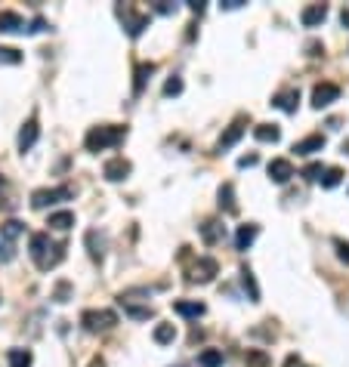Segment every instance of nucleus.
Here are the masks:
<instances>
[{"label": "nucleus", "mask_w": 349, "mask_h": 367, "mask_svg": "<svg viewBox=\"0 0 349 367\" xmlns=\"http://www.w3.org/2000/svg\"><path fill=\"white\" fill-rule=\"evenodd\" d=\"M62 256H65V244L62 241H50L47 232L31 235V259H35V265L41 272L56 269V265L62 263Z\"/></svg>", "instance_id": "nucleus-1"}, {"label": "nucleus", "mask_w": 349, "mask_h": 367, "mask_svg": "<svg viewBox=\"0 0 349 367\" xmlns=\"http://www.w3.org/2000/svg\"><path fill=\"white\" fill-rule=\"evenodd\" d=\"M127 136V130L124 126H111V124H102V126H93V130L87 133V139H84V145H87V151H105L111 149V145H117L121 139Z\"/></svg>", "instance_id": "nucleus-2"}, {"label": "nucleus", "mask_w": 349, "mask_h": 367, "mask_svg": "<svg viewBox=\"0 0 349 367\" xmlns=\"http://www.w3.org/2000/svg\"><path fill=\"white\" fill-rule=\"evenodd\" d=\"M81 324L87 333H102V330H111L117 324V315L111 309H87L81 315Z\"/></svg>", "instance_id": "nucleus-3"}, {"label": "nucleus", "mask_w": 349, "mask_h": 367, "mask_svg": "<svg viewBox=\"0 0 349 367\" xmlns=\"http://www.w3.org/2000/svg\"><path fill=\"white\" fill-rule=\"evenodd\" d=\"M75 198V189L71 185H59V189H37L31 195V207L35 210H47L50 204H59V201H71Z\"/></svg>", "instance_id": "nucleus-4"}, {"label": "nucleus", "mask_w": 349, "mask_h": 367, "mask_svg": "<svg viewBox=\"0 0 349 367\" xmlns=\"http://www.w3.org/2000/svg\"><path fill=\"white\" fill-rule=\"evenodd\" d=\"M22 235V223L10 219V223L0 229V263H10L16 256V238Z\"/></svg>", "instance_id": "nucleus-5"}, {"label": "nucleus", "mask_w": 349, "mask_h": 367, "mask_svg": "<svg viewBox=\"0 0 349 367\" xmlns=\"http://www.w3.org/2000/svg\"><path fill=\"white\" fill-rule=\"evenodd\" d=\"M117 16H121V22H124V28H127L130 37H140L142 31L149 28V16L133 12V6H117Z\"/></svg>", "instance_id": "nucleus-6"}, {"label": "nucleus", "mask_w": 349, "mask_h": 367, "mask_svg": "<svg viewBox=\"0 0 349 367\" xmlns=\"http://www.w3.org/2000/svg\"><path fill=\"white\" fill-rule=\"evenodd\" d=\"M340 99V86L337 84H315L312 86V105L315 109H328L331 102H337Z\"/></svg>", "instance_id": "nucleus-7"}, {"label": "nucleus", "mask_w": 349, "mask_h": 367, "mask_svg": "<svg viewBox=\"0 0 349 367\" xmlns=\"http://www.w3.org/2000/svg\"><path fill=\"white\" fill-rule=\"evenodd\" d=\"M214 275H216V259L201 256L198 263L192 265V272H189V281H195V284H210V281H214Z\"/></svg>", "instance_id": "nucleus-8"}, {"label": "nucleus", "mask_w": 349, "mask_h": 367, "mask_svg": "<svg viewBox=\"0 0 349 367\" xmlns=\"http://www.w3.org/2000/svg\"><path fill=\"white\" fill-rule=\"evenodd\" d=\"M130 170H133V164H130L127 158H111V161H105V167H102V173H105L109 182H121V179H127Z\"/></svg>", "instance_id": "nucleus-9"}, {"label": "nucleus", "mask_w": 349, "mask_h": 367, "mask_svg": "<svg viewBox=\"0 0 349 367\" xmlns=\"http://www.w3.org/2000/svg\"><path fill=\"white\" fill-rule=\"evenodd\" d=\"M37 136H41V126H37V117L31 115V117H28V124H25L22 130H19V151H28V149H35Z\"/></svg>", "instance_id": "nucleus-10"}, {"label": "nucleus", "mask_w": 349, "mask_h": 367, "mask_svg": "<svg viewBox=\"0 0 349 367\" xmlns=\"http://www.w3.org/2000/svg\"><path fill=\"white\" fill-rule=\"evenodd\" d=\"M245 124H247L245 117H235V121L229 124V130L220 136V142H216V149H220V151H223V149H232V145L238 142L241 136H245Z\"/></svg>", "instance_id": "nucleus-11"}, {"label": "nucleus", "mask_w": 349, "mask_h": 367, "mask_svg": "<svg viewBox=\"0 0 349 367\" xmlns=\"http://www.w3.org/2000/svg\"><path fill=\"white\" fill-rule=\"evenodd\" d=\"M291 176H294V164L291 161H285V158H275V161L269 164V179H272V182L285 185Z\"/></svg>", "instance_id": "nucleus-12"}, {"label": "nucleus", "mask_w": 349, "mask_h": 367, "mask_svg": "<svg viewBox=\"0 0 349 367\" xmlns=\"http://www.w3.org/2000/svg\"><path fill=\"white\" fill-rule=\"evenodd\" d=\"M328 19V6L325 3H312V6H306V10L300 12V22L306 25V28H315V25H321Z\"/></svg>", "instance_id": "nucleus-13"}, {"label": "nucleus", "mask_w": 349, "mask_h": 367, "mask_svg": "<svg viewBox=\"0 0 349 367\" xmlns=\"http://www.w3.org/2000/svg\"><path fill=\"white\" fill-rule=\"evenodd\" d=\"M321 149H325V136H321V133H312V136L300 139V142L294 145L297 155H315V151H321Z\"/></svg>", "instance_id": "nucleus-14"}, {"label": "nucleus", "mask_w": 349, "mask_h": 367, "mask_svg": "<svg viewBox=\"0 0 349 367\" xmlns=\"http://www.w3.org/2000/svg\"><path fill=\"white\" fill-rule=\"evenodd\" d=\"M0 31L3 35H12V31H25V19L12 10H3L0 12Z\"/></svg>", "instance_id": "nucleus-15"}, {"label": "nucleus", "mask_w": 349, "mask_h": 367, "mask_svg": "<svg viewBox=\"0 0 349 367\" xmlns=\"http://www.w3.org/2000/svg\"><path fill=\"white\" fill-rule=\"evenodd\" d=\"M256 235H260V225H254V223L241 225V229L235 232V247H238V250H247V247L256 241Z\"/></svg>", "instance_id": "nucleus-16"}, {"label": "nucleus", "mask_w": 349, "mask_h": 367, "mask_svg": "<svg viewBox=\"0 0 349 367\" xmlns=\"http://www.w3.org/2000/svg\"><path fill=\"white\" fill-rule=\"evenodd\" d=\"M173 312H176V315H182V318H201L204 312H207V305H204V303H189V299H176Z\"/></svg>", "instance_id": "nucleus-17"}, {"label": "nucleus", "mask_w": 349, "mask_h": 367, "mask_svg": "<svg viewBox=\"0 0 349 367\" xmlns=\"http://www.w3.org/2000/svg\"><path fill=\"white\" fill-rule=\"evenodd\" d=\"M275 105H279L281 111H287V115H294V111H297V105H300V90L279 93V96H275Z\"/></svg>", "instance_id": "nucleus-18"}, {"label": "nucleus", "mask_w": 349, "mask_h": 367, "mask_svg": "<svg viewBox=\"0 0 349 367\" xmlns=\"http://www.w3.org/2000/svg\"><path fill=\"white\" fill-rule=\"evenodd\" d=\"M220 207L229 213V216H235V213H238V204H235V185L232 182H226L220 189Z\"/></svg>", "instance_id": "nucleus-19"}, {"label": "nucleus", "mask_w": 349, "mask_h": 367, "mask_svg": "<svg viewBox=\"0 0 349 367\" xmlns=\"http://www.w3.org/2000/svg\"><path fill=\"white\" fill-rule=\"evenodd\" d=\"M87 247H90V256H93L96 263H100V259L105 256V238H102L96 229L87 232Z\"/></svg>", "instance_id": "nucleus-20"}, {"label": "nucleus", "mask_w": 349, "mask_h": 367, "mask_svg": "<svg viewBox=\"0 0 349 367\" xmlns=\"http://www.w3.org/2000/svg\"><path fill=\"white\" fill-rule=\"evenodd\" d=\"M254 136L260 139V142H279L281 139V130L275 124H256L254 126Z\"/></svg>", "instance_id": "nucleus-21"}, {"label": "nucleus", "mask_w": 349, "mask_h": 367, "mask_svg": "<svg viewBox=\"0 0 349 367\" xmlns=\"http://www.w3.org/2000/svg\"><path fill=\"white\" fill-rule=\"evenodd\" d=\"M47 225H50V229H59V232H68L71 225H75V213H68V210H59V213H53Z\"/></svg>", "instance_id": "nucleus-22"}, {"label": "nucleus", "mask_w": 349, "mask_h": 367, "mask_svg": "<svg viewBox=\"0 0 349 367\" xmlns=\"http://www.w3.org/2000/svg\"><path fill=\"white\" fill-rule=\"evenodd\" d=\"M201 238H204V244H216L223 238V225L216 223V219H207V223L201 225Z\"/></svg>", "instance_id": "nucleus-23"}, {"label": "nucleus", "mask_w": 349, "mask_h": 367, "mask_svg": "<svg viewBox=\"0 0 349 367\" xmlns=\"http://www.w3.org/2000/svg\"><path fill=\"white\" fill-rule=\"evenodd\" d=\"M241 284H245V290H247V297H250V303H260V287H256V278H254V272L247 269H241Z\"/></svg>", "instance_id": "nucleus-24"}, {"label": "nucleus", "mask_w": 349, "mask_h": 367, "mask_svg": "<svg viewBox=\"0 0 349 367\" xmlns=\"http://www.w3.org/2000/svg\"><path fill=\"white\" fill-rule=\"evenodd\" d=\"M176 339V327L173 324H158L155 327V343L158 346H167V343H173Z\"/></svg>", "instance_id": "nucleus-25"}, {"label": "nucleus", "mask_w": 349, "mask_h": 367, "mask_svg": "<svg viewBox=\"0 0 349 367\" xmlns=\"http://www.w3.org/2000/svg\"><path fill=\"white\" fill-rule=\"evenodd\" d=\"M340 179H343V170H340V167H328V170H321V185H325V189L340 185Z\"/></svg>", "instance_id": "nucleus-26"}, {"label": "nucleus", "mask_w": 349, "mask_h": 367, "mask_svg": "<svg viewBox=\"0 0 349 367\" xmlns=\"http://www.w3.org/2000/svg\"><path fill=\"white\" fill-rule=\"evenodd\" d=\"M198 361H201V367H223V352L220 349H204Z\"/></svg>", "instance_id": "nucleus-27"}, {"label": "nucleus", "mask_w": 349, "mask_h": 367, "mask_svg": "<svg viewBox=\"0 0 349 367\" xmlns=\"http://www.w3.org/2000/svg\"><path fill=\"white\" fill-rule=\"evenodd\" d=\"M10 367H31L28 349H10Z\"/></svg>", "instance_id": "nucleus-28"}, {"label": "nucleus", "mask_w": 349, "mask_h": 367, "mask_svg": "<svg viewBox=\"0 0 349 367\" xmlns=\"http://www.w3.org/2000/svg\"><path fill=\"white\" fill-rule=\"evenodd\" d=\"M245 367H269V355L263 349H250L245 358Z\"/></svg>", "instance_id": "nucleus-29"}, {"label": "nucleus", "mask_w": 349, "mask_h": 367, "mask_svg": "<svg viewBox=\"0 0 349 367\" xmlns=\"http://www.w3.org/2000/svg\"><path fill=\"white\" fill-rule=\"evenodd\" d=\"M22 62V53L16 46H0V65H19Z\"/></svg>", "instance_id": "nucleus-30"}, {"label": "nucleus", "mask_w": 349, "mask_h": 367, "mask_svg": "<svg viewBox=\"0 0 349 367\" xmlns=\"http://www.w3.org/2000/svg\"><path fill=\"white\" fill-rule=\"evenodd\" d=\"M151 71H155V65H151V62H146V65H140V68H136V93H142V86H146V77L151 75Z\"/></svg>", "instance_id": "nucleus-31"}, {"label": "nucleus", "mask_w": 349, "mask_h": 367, "mask_svg": "<svg viewBox=\"0 0 349 367\" xmlns=\"http://www.w3.org/2000/svg\"><path fill=\"white\" fill-rule=\"evenodd\" d=\"M68 297H71V284L68 281H59L56 290H53V299H56V303H68Z\"/></svg>", "instance_id": "nucleus-32"}, {"label": "nucleus", "mask_w": 349, "mask_h": 367, "mask_svg": "<svg viewBox=\"0 0 349 367\" xmlns=\"http://www.w3.org/2000/svg\"><path fill=\"white\" fill-rule=\"evenodd\" d=\"M182 93V81L180 77H170L167 84H164V96H180Z\"/></svg>", "instance_id": "nucleus-33"}, {"label": "nucleus", "mask_w": 349, "mask_h": 367, "mask_svg": "<svg viewBox=\"0 0 349 367\" xmlns=\"http://www.w3.org/2000/svg\"><path fill=\"white\" fill-rule=\"evenodd\" d=\"M334 247H337V256L343 259V263L349 265V244L343 241V238H334Z\"/></svg>", "instance_id": "nucleus-34"}, {"label": "nucleus", "mask_w": 349, "mask_h": 367, "mask_svg": "<svg viewBox=\"0 0 349 367\" xmlns=\"http://www.w3.org/2000/svg\"><path fill=\"white\" fill-rule=\"evenodd\" d=\"M303 176H306L309 182H315V179H321V164H309L306 170H303Z\"/></svg>", "instance_id": "nucleus-35"}, {"label": "nucleus", "mask_w": 349, "mask_h": 367, "mask_svg": "<svg viewBox=\"0 0 349 367\" xmlns=\"http://www.w3.org/2000/svg\"><path fill=\"white\" fill-rule=\"evenodd\" d=\"M173 10H176V6L167 3V0H158V3H155V12H161V16H170Z\"/></svg>", "instance_id": "nucleus-36"}, {"label": "nucleus", "mask_w": 349, "mask_h": 367, "mask_svg": "<svg viewBox=\"0 0 349 367\" xmlns=\"http://www.w3.org/2000/svg\"><path fill=\"white\" fill-rule=\"evenodd\" d=\"M28 31H31V35H41V31H47V22H44V19L37 16L35 22H31V28H28Z\"/></svg>", "instance_id": "nucleus-37"}, {"label": "nucleus", "mask_w": 349, "mask_h": 367, "mask_svg": "<svg viewBox=\"0 0 349 367\" xmlns=\"http://www.w3.org/2000/svg\"><path fill=\"white\" fill-rule=\"evenodd\" d=\"M256 161H260V158H256V155H245V158H241V161H238V167H241V170H245V167H254Z\"/></svg>", "instance_id": "nucleus-38"}, {"label": "nucleus", "mask_w": 349, "mask_h": 367, "mask_svg": "<svg viewBox=\"0 0 349 367\" xmlns=\"http://www.w3.org/2000/svg\"><path fill=\"white\" fill-rule=\"evenodd\" d=\"M238 6H245V0H223V10H238Z\"/></svg>", "instance_id": "nucleus-39"}, {"label": "nucleus", "mask_w": 349, "mask_h": 367, "mask_svg": "<svg viewBox=\"0 0 349 367\" xmlns=\"http://www.w3.org/2000/svg\"><path fill=\"white\" fill-rule=\"evenodd\" d=\"M189 10H192V12H204V0H189Z\"/></svg>", "instance_id": "nucleus-40"}, {"label": "nucleus", "mask_w": 349, "mask_h": 367, "mask_svg": "<svg viewBox=\"0 0 349 367\" xmlns=\"http://www.w3.org/2000/svg\"><path fill=\"white\" fill-rule=\"evenodd\" d=\"M285 367H306V364H303V361H300V358H297V355H287V361H285Z\"/></svg>", "instance_id": "nucleus-41"}, {"label": "nucleus", "mask_w": 349, "mask_h": 367, "mask_svg": "<svg viewBox=\"0 0 349 367\" xmlns=\"http://www.w3.org/2000/svg\"><path fill=\"white\" fill-rule=\"evenodd\" d=\"M340 22H343V28H349V10H343V16H340Z\"/></svg>", "instance_id": "nucleus-42"}, {"label": "nucleus", "mask_w": 349, "mask_h": 367, "mask_svg": "<svg viewBox=\"0 0 349 367\" xmlns=\"http://www.w3.org/2000/svg\"><path fill=\"white\" fill-rule=\"evenodd\" d=\"M87 367H105V361H102V358H93V361H90Z\"/></svg>", "instance_id": "nucleus-43"}, {"label": "nucleus", "mask_w": 349, "mask_h": 367, "mask_svg": "<svg viewBox=\"0 0 349 367\" xmlns=\"http://www.w3.org/2000/svg\"><path fill=\"white\" fill-rule=\"evenodd\" d=\"M0 189H6V179L3 176H0Z\"/></svg>", "instance_id": "nucleus-44"}]
</instances>
